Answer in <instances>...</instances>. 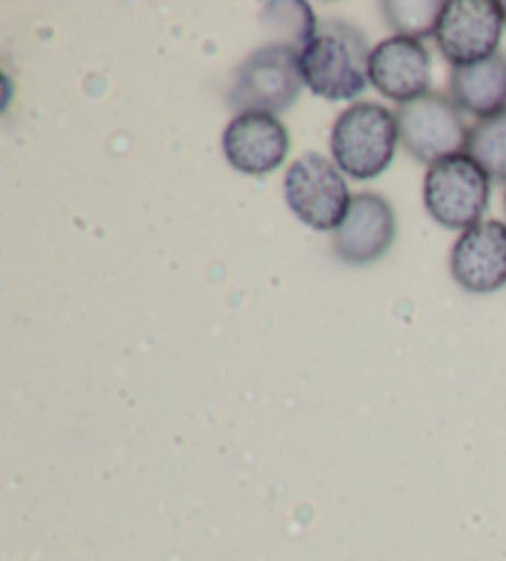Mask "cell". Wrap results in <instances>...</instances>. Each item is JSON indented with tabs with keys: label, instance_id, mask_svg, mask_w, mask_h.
<instances>
[{
	"label": "cell",
	"instance_id": "6da1fadb",
	"mask_svg": "<svg viewBox=\"0 0 506 561\" xmlns=\"http://www.w3.org/2000/svg\"><path fill=\"white\" fill-rule=\"evenodd\" d=\"M373 47L356 25L342 18L319 21L317 35L299 53L304 84L329 102L356 100L366 90Z\"/></svg>",
	"mask_w": 506,
	"mask_h": 561
},
{
	"label": "cell",
	"instance_id": "7a4b0ae2",
	"mask_svg": "<svg viewBox=\"0 0 506 561\" xmlns=\"http://www.w3.org/2000/svg\"><path fill=\"white\" fill-rule=\"evenodd\" d=\"M401 129L395 112L376 102H356L338 114L331 129V153L346 176L373 181L395 159Z\"/></svg>",
	"mask_w": 506,
	"mask_h": 561
},
{
	"label": "cell",
	"instance_id": "3957f363",
	"mask_svg": "<svg viewBox=\"0 0 506 561\" xmlns=\"http://www.w3.org/2000/svg\"><path fill=\"white\" fill-rule=\"evenodd\" d=\"M304 90L299 50L269 43L250 53L232 77L228 104L235 112H287Z\"/></svg>",
	"mask_w": 506,
	"mask_h": 561
},
{
	"label": "cell",
	"instance_id": "277c9868",
	"mask_svg": "<svg viewBox=\"0 0 506 561\" xmlns=\"http://www.w3.org/2000/svg\"><path fill=\"white\" fill-rule=\"evenodd\" d=\"M492 196V179L470 153H455L425 173L423 201L435 222L450 230L480 226Z\"/></svg>",
	"mask_w": 506,
	"mask_h": 561
},
{
	"label": "cell",
	"instance_id": "5b68a950",
	"mask_svg": "<svg viewBox=\"0 0 506 561\" xmlns=\"http://www.w3.org/2000/svg\"><path fill=\"white\" fill-rule=\"evenodd\" d=\"M285 198L295 216L314 230H336L352 208L342 169L324 153L307 151L285 173Z\"/></svg>",
	"mask_w": 506,
	"mask_h": 561
},
{
	"label": "cell",
	"instance_id": "8992f818",
	"mask_svg": "<svg viewBox=\"0 0 506 561\" xmlns=\"http://www.w3.org/2000/svg\"><path fill=\"white\" fill-rule=\"evenodd\" d=\"M395 119L405 151L427 167L467 151L470 127L450 94L427 92L421 100L401 104Z\"/></svg>",
	"mask_w": 506,
	"mask_h": 561
},
{
	"label": "cell",
	"instance_id": "52a82bcc",
	"mask_svg": "<svg viewBox=\"0 0 506 561\" xmlns=\"http://www.w3.org/2000/svg\"><path fill=\"white\" fill-rule=\"evenodd\" d=\"M504 13L496 0H450L435 33L437 50L452 67H467L496 55Z\"/></svg>",
	"mask_w": 506,
	"mask_h": 561
},
{
	"label": "cell",
	"instance_id": "ba28073f",
	"mask_svg": "<svg viewBox=\"0 0 506 561\" xmlns=\"http://www.w3.org/2000/svg\"><path fill=\"white\" fill-rule=\"evenodd\" d=\"M395 210L381 193H356L342 226L334 230V253L348 265H371L393 248Z\"/></svg>",
	"mask_w": 506,
	"mask_h": 561
},
{
	"label": "cell",
	"instance_id": "9c48e42d",
	"mask_svg": "<svg viewBox=\"0 0 506 561\" xmlns=\"http://www.w3.org/2000/svg\"><path fill=\"white\" fill-rule=\"evenodd\" d=\"M430 65V53L421 41L393 35L373 47L371 62H368V80L376 87V92L401 106L433 92Z\"/></svg>",
	"mask_w": 506,
	"mask_h": 561
},
{
	"label": "cell",
	"instance_id": "30bf717a",
	"mask_svg": "<svg viewBox=\"0 0 506 561\" xmlns=\"http://www.w3.org/2000/svg\"><path fill=\"white\" fill-rule=\"evenodd\" d=\"M222 151L235 171L248 176H267L285 163L289 134L277 114L242 112L222 134Z\"/></svg>",
	"mask_w": 506,
	"mask_h": 561
},
{
	"label": "cell",
	"instance_id": "8fae6325",
	"mask_svg": "<svg viewBox=\"0 0 506 561\" xmlns=\"http://www.w3.org/2000/svg\"><path fill=\"white\" fill-rule=\"evenodd\" d=\"M450 270L464 293L490 295L506 285V222L484 220L455 240Z\"/></svg>",
	"mask_w": 506,
	"mask_h": 561
},
{
	"label": "cell",
	"instance_id": "7c38bea8",
	"mask_svg": "<svg viewBox=\"0 0 506 561\" xmlns=\"http://www.w3.org/2000/svg\"><path fill=\"white\" fill-rule=\"evenodd\" d=\"M450 96L462 112L476 119L494 117L506 110V55L496 53L482 62L452 67Z\"/></svg>",
	"mask_w": 506,
	"mask_h": 561
},
{
	"label": "cell",
	"instance_id": "4fadbf2b",
	"mask_svg": "<svg viewBox=\"0 0 506 561\" xmlns=\"http://www.w3.org/2000/svg\"><path fill=\"white\" fill-rule=\"evenodd\" d=\"M467 153L490 173V179L506 183V110L472 124L467 134Z\"/></svg>",
	"mask_w": 506,
	"mask_h": 561
},
{
	"label": "cell",
	"instance_id": "5bb4252c",
	"mask_svg": "<svg viewBox=\"0 0 506 561\" xmlns=\"http://www.w3.org/2000/svg\"><path fill=\"white\" fill-rule=\"evenodd\" d=\"M445 5L447 3L442 0H386L381 3V11L398 35L423 41V37L437 33Z\"/></svg>",
	"mask_w": 506,
	"mask_h": 561
},
{
	"label": "cell",
	"instance_id": "9a60e30c",
	"mask_svg": "<svg viewBox=\"0 0 506 561\" xmlns=\"http://www.w3.org/2000/svg\"><path fill=\"white\" fill-rule=\"evenodd\" d=\"M262 23L267 31L281 35V45L295 47L299 53L311 43L319 27V21L307 3H269Z\"/></svg>",
	"mask_w": 506,
	"mask_h": 561
},
{
	"label": "cell",
	"instance_id": "2e32d148",
	"mask_svg": "<svg viewBox=\"0 0 506 561\" xmlns=\"http://www.w3.org/2000/svg\"><path fill=\"white\" fill-rule=\"evenodd\" d=\"M502 13H504V25H506V3H502Z\"/></svg>",
	"mask_w": 506,
	"mask_h": 561
},
{
	"label": "cell",
	"instance_id": "e0dca14e",
	"mask_svg": "<svg viewBox=\"0 0 506 561\" xmlns=\"http://www.w3.org/2000/svg\"><path fill=\"white\" fill-rule=\"evenodd\" d=\"M504 208H506V193H504Z\"/></svg>",
	"mask_w": 506,
	"mask_h": 561
}]
</instances>
